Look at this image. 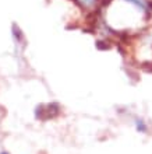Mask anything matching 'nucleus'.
<instances>
[{"instance_id":"1","label":"nucleus","mask_w":152,"mask_h":154,"mask_svg":"<svg viewBox=\"0 0 152 154\" xmlns=\"http://www.w3.org/2000/svg\"><path fill=\"white\" fill-rule=\"evenodd\" d=\"M60 112H61V106L57 102H50L48 105L40 104V105L36 106V109H35V118L45 122V121H49V119L57 118L60 115Z\"/></svg>"},{"instance_id":"2","label":"nucleus","mask_w":152,"mask_h":154,"mask_svg":"<svg viewBox=\"0 0 152 154\" xmlns=\"http://www.w3.org/2000/svg\"><path fill=\"white\" fill-rule=\"evenodd\" d=\"M74 3L78 6L82 10H89V8H94L98 3V0H73Z\"/></svg>"},{"instance_id":"3","label":"nucleus","mask_w":152,"mask_h":154,"mask_svg":"<svg viewBox=\"0 0 152 154\" xmlns=\"http://www.w3.org/2000/svg\"><path fill=\"white\" fill-rule=\"evenodd\" d=\"M112 42L109 39H99V41H96V48L99 49V51H109V49L112 48Z\"/></svg>"},{"instance_id":"4","label":"nucleus","mask_w":152,"mask_h":154,"mask_svg":"<svg viewBox=\"0 0 152 154\" xmlns=\"http://www.w3.org/2000/svg\"><path fill=\"white\" fill-rule=\"evenodd\" d=\"M13 35H14V39L17 41V44H22L24 42V35H22L21 29L16 24H13Z\"/></svg>"},{"instance_id":"5","label":"nucleus","mask_w":152,"mask_h":154,"mask_svg":"<svg viewBox=\"0 0 152 154\" xmlns=\"http://www.w3.org/2000/svg\"><path fill=\"white\" fill-rule=\"evenodd\" d=\"M136 128L140 133H145V132L148 130V128H147V125H145V122L142 121V119H137L136 121Z\"/></svg>"},{"instance_id":"6","label":"nucleus","mask_w":152,"mask_h":154,"mask_svg":"<svg viewBox=\"0 0 152 154\" xmlns=\"http://www.w3.org/2000/svg\"><path fill=\"white\" fill-rule=\"evenodd\" d=\"M112 2H113V0H100V7H102V8L108 7V6L112 3Z\"/></svg>"},{"instance_id":"7","label":"nucleus","mask_w":152,"mask_h":154,"mask_svg":"<svg viewBox=\"0 0 152 154\" xmlns=\"http://www.w3.org/2000/svg\"><path fill=\"white\" fill-rule=\"evenodd\" d=\"M0 154H10V153H7V151H3V153H0Z\"/></svg>"}]
</instances>
